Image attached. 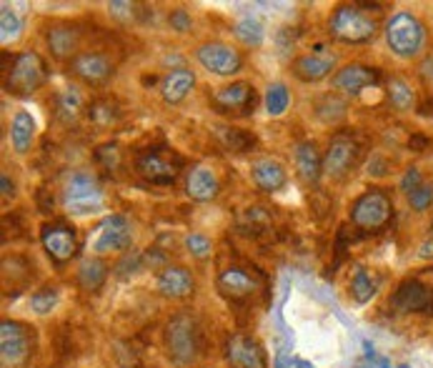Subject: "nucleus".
I'll list each match as a JSON object with an SVG mask.
<instances>
[{
  "mask_svg": "<svg viewBox=\"0 0 433 368\" xmlns=\"http://www.w3.org/2000/svg\"><path fill=\"white\" fill-rule=\"evenodd\" d=\"M165 348L176 368H191L201 358V331L191 314H178L168 321L165 328Z\"/></svg>",
  "mask_w": 433,
  "mask_h": 368,
  "instance_id": "obj_1",
  "label": "nucleus"
},
{
  "mask_svg": "<svg viewBox=\"0 0 433 368\" xmlns=\"http://www.w3.org/2000/svg\"><path fill=\"white\" fill-rule=\"evenodd\" d=\"M423 38H426L423 25L411 13H396L386 23V43L398 58H413V55L421 53Z\"/></svg>",
  "mask_w": 433,
  "mask_h": 368,
  "instance_id": "obj_2",
  "label": "nucleus"
},
{
  "mask_svg": "<svg viewBox=\"0 0 433 368\" xmlns=\"http://www.w3.org/2000/svg\"><path fill=\"white\" fill-rule=\"evenodd\" d=\"M35 348V331L20 321L0 324V361L6 368H18L30 358Z\"/></svg>",
  "mask_w": 433,
  "mask_h": 368,
  "instance_id": "obj_3",
  "label": "nucleus"
},
{
  "mask_svg": "<svg viewBox=\"0 0 433 368\" xmlns=\"http://www.w3.org/2000/svg\"><path fill=\"white\" fill-rule=\"evenodd\" d=\"M48 78V68H45L43 58L33 50L16 55L11 71L6 73V88L16 95H30L40 88Z\"/></svg>",
  "mask_w": 433,
  "mask_h": 368,
  "instance_id": "obj_4",
  "label": "nucleus"
},
{
  "mask_svg": "<svg viewBox=\"0 0 433 368\" xmlns=\"http://www.w3.org/2000/svg\"><path fill=\"white\" fill-rule=\"evenodd\" d=\"M63 206L73 215L98 213L103 208V191L90 173H73L63 188Z\"/></svg>",
  "mask_w": 433,
  "mask_h": 368,
  "instance_id": "obj_5",
  "label": "nucleus"
},
{
  "mask_svg": "<svg viewBox=\"0 0 433 368\" xmlns=\"http://www.w3.org/2000/svg\"><path fill=\"white\" fill-rule=\"evenodd\" d=\"M376 20L356 6H340L331 16V33L340 43H368L376 35Z\"/></svg>",
  "mask_w": 433,
  "mask_h": 368,
  "instance_id": "obj_6",
  "label": "nucleus"
},
{
  "mask_svg": "<svg viewBox=\"0 0 433 368\" xmlns=\"http://www.w3.org/2000/svg\"><path fill=\"white\" fill-rule=\"evenodd\" d=\"M391 213H393V203L384 191H368L358 198L351 208V220L358 228H366V231H376V228H384L388 223Z\"/></svg>",
  "mask_w": 433,
  "mask_h": 368,
  "instance_id": "obj_7",
  "label": "nucleus"
},
{
  "mask_svg": "<svg viewBox=\"0 0 433 368\" xmlns=\"http://www.w3.org/2000/svg\"><path fill=\"white\" fill-rule=\"evenodd\" d=\"M358 155H361V146L356 143V138L338 133L324 155V173L340 181L353 171V165L358 163Z\"/></svg>",
  "mask_w": 433,
  "mask_h": 368,
  "instance_id": "obj_8",
  "label": "nucleus"
},
{
  "mask_svg": "<svg viewBox=\"0 0 433 368\" xmlns=\"http://www.w3.org/2000/svg\"><path fill=\"white\" fill-rule=\"evenodd\" d=\"M133 243V228L131 220L121 213H113L100 220L95 228V238L90 243L95 253H110V251H128Z\"/></svg>",
  "mask_w": 433,
  "mask_h": 368,
  "instance_id": "obj_9",
  "label": "nucleus"
},
{
  "mask_svg": "<svg viewBox=\"0 0 433 368\" xmlns=\"http://www.w3.org/2000/svg\"><path fill=\"white\" fill-rule=\"evenodd\" d=\"M198 63L206 68L208 73H215V76H233L243 68V58L236 48H230L225 43H203L201 48L196 50Z\"/></svg>",
  "mask_w": 433,
  "mask_h": 368,
  "instance_id": "obj_10",
  "label": "nucleus"
},
{
  "mask_svg": "<svg viewBox=\"0 0 433 368\" xmlns=\"http://www.w3.org/2000/svg\"><path fill=\"white\" fill-rule=\"evenodd\" d=\"M136 171L138 176L153 183V186H173L178 176V160L170 163L160 150H148V153L138 155Z\"/></svg>",
  "mask_w": 433,
  "mask_h": 368,
  "instance_id": "obj_11",
  "label": "nucleus"
},
{
  "mask_svg": "<svg viewBox=\"0 0 433 368\" xmlns=\"http://www.w3.org/2000/svg\"><path fill=\"white\" fill-rule=\"evenodd\" d=\"M225 358L233 368H266L263 348L251 336L236 333L225 343Z\"/></svg>",
  "mask_w": 433,
  "mask_h": 368,
  "instance_id": "obj_12",
  "label": "nucleus"
},
{
  "mask_svg": "<svg viewBox=\"0 0 433 368\" xmlns=\"http://www.w3.org/2000/svg\"><path fill=\"white\" fill-rule=\"evenodd\" d=\"M71 73L88 85H103L113 76V63L103 53H78L71 61Z\"/></svg>",
  "mask_w": 433,
  "mask_h": 368,
  "instance_id": "obj_13",
  "label": "nucleus"
},
{
  "mask_svg": "<svg viewBox=\"0 0 433 368\" xmlns=\"http://www.w3.org/2000/svg\"><path fill=\"white\" fill-rule=\"evenodd\" d=\"M40 241H43V248L48 251V256L55 263H66V261H71L78 251L76 231L61 223L45 225L43 233H40Z\"/></svg>",
  "mask_w": 433,
  "mask_h": 368,
  "instance_id": "obj_14",
  "label": "nucleus"
},
{
  "mask_svg": "<svg viewBox=\"0 0 433 368\" xmlns=\"http://www.w3.org/2000/svg\"><path fill=\"white\" fill-rule=\"evenodd\" d=\"M213 105L220 113H243V116H248L256 108V90H253L251 83H233V85H225L213 95Z\"/></svg>",
  "mask_w": 433,
  "mask_h": 368,
  "instance_id": "obj_15",
  "label": "nucleus"
},
{
  "mask_svg": "<svg viewBox=\"0 0 433 368\" xmlns=\"http://www.w3.org/2000/svg\"><path fill=\"white\" fill-rule=\"evenodd\" d=\"M433 303V293L428 286H423L421 280L408 278L398 286V291L391 298V306L398 314H416V311H428Z\"/></svg>",
  "mask_w": 433,
  "mask_h": 368,
  "instance_id": "obj_16",
  "label": "nucleus"
},
{
  "mask_svg": "<svg viewBox=\"0 0 433 368\" xmlns=\"http://www.w3.org/2000/svg\"><path fill=\"white\" fill-rule=\"evenodd\" d=\"M376 83H379V71H376V68L358 66V63H351V66L340 68L333 76V88L340 90V93H348V95L361 93L363 88L376 85Z\"/></svg>",
  "mask_w": 433,
  "mask_h": 368,
  "instance_id": "obj_17",
  "label": "nucleus"
},
{
  "mask_svg": "<svg viewBox=\"0 0 433 368\" xmlns=\"http://www.w3.org/2000/svg\"><path fill=\"white\" fill-rule=\"evenodd\" d=\"M193 286H196V280H193L191 271L183 268V266H165L158 275V291H160V296H165V298L191 296Z\"/></svg>",
  "mask_w": 433,
  "mask_h": 368,
  "instance_id": "obj_18",
  "label": "nucleus"
},
{
  "mask_svg": "<svg viewBox=\"0 0 433 368\" xmlns=\"http://www.w3.org/2000/svg\"><path fill=\"white\" fill-rule=\"evenodd\" d=\"M220 191V183L215 178V173L206 165H193L191 171H188V178H186V193L193 198V201H213Z\"/></svg>",
  "mask_w": 433,
  "mask_h": 368,
  "instance_id": "obj_19",
  "label": "nucleus"
},
{
  "mask_svg": "<svg viewBox=\"0 0 433 368\" xmlns=\"http://www.w3.org/2000/svg\"><path fill=\"white\" fill-rule=\"evenodd\" d=\"M333 68H336V55H328V53H308V55H301L293 63V73L303 83L324 81Z\"/></svg>",
  "mask_w": 433,
  "mask_h": 368,
  "instance_id": "obj_20",
  "label": "nucleus"
},
{
  "mask_svg": "<svg viewBox=\"0 0 433 368\" xmlns=\"http://www.w3.org/2000/svg\"><path fill=\"white\" fill-rule=\"evenodd\" d=\"M256 288L258 283L243 268H225L218 275V291L230 301H243V298L253 296Z\"/></svg>",
  "mask_w": 433,
  "mask_h": 368,
  "instance_id": "obj_21",
  "label": "nucleus"
},
{
  "mask_svg": "<svg viewBox=\"0 0 433 368\" xmlns=\"http://www.w3.org/2000/svg\"><path fill=\"white\" fill-rule=\"evenodd\" d=\"M81 45V30H76L73 25H53L48 30V48L58 61L66 58H76V50Z\"/></svg>",
  "mask_w": 433,
  "mask_h": 368,
  "instance_id": "obj_22",
  "label": "nucleus"
},
{
  "mask_svg": "<svg viewBox=\"0 0 433 368\" xmlns=\"http://www.w3.org/2000/svg\"><path fill=\"white\" fill-rule=\"evenodd\" d=\"M253 181L261 191L275 193L285 186V168L275 158H258L253 163Z\"/></svg>",
  "mask_w": 433,
  "mask_h": 368,
  "instance_id": "obj_23",
  "label": "nucleus"
},
{
  "mask_svg": "<svg viewBox=\"0 0 433 368\" xmlns=\"http://www.w3.org/2000/svg\"><path fill=\"white\" fill-rule=\"evenodd\" d=\"M193 85H196L193 71H188V68H176V71H170L168 76L163 78L160 93H163L165 103H181V100L193 90Z\"/></svg>",
  "mask_w": 433,
  "mask_h": 368,
  "instance_id": "obj_24",
  "label": "nucleus"
},
{
  "mask_svg": "<svg viewBox=\"0 0 433 368\" xmlns=\"http://www.w3.org/2000/svg\"><path fill=\"white\" fill-rule=\"evenodd\" d=\"M296 168L298 176L306 183H316L324 173V158H321L316 143H301L296 148Z\"/></svg>",
  "mask_w": 433,
  "mask_h": 368,
  "instance_id": "obj_25",
  "label": "nucleus"
},
{
  "mask_svg": "<svg viewBox=\"0 0 433 368\" xmlns=\"http://www.w3.org/2000/svg\"><path fill=\"white\" fill-rule=\"evenodd\" d=\"M33 138H35L33 116L25 113V110H18L16 118H13V123H11V141H13L16 153H28L30 146H33Z\"/></svg>",
  "mask_w": 433,
  "mask_h": 368,
  "instance_id": "obj_26",
  "label": "nucleus"
},
{
  "mask_svg": "<svg viewBox=\"0 0 433 368\" xmlns=\"http://www.w3.org/2000/svg\"><path fill=\"white\" fill-rule=\"evenodd\" d=\"M105 275H108V266H105L103 261L85 259V261H81V266H78V286H81L83 291L95 293L103 288Z\"/></svg>",
  "mask_w": 433,
  "mask_h": 368,
  "instance_id": "obj_27",
  "label": "nucleus"
},
{
  "mask_svg": "<svg viewBox=\"0 0 433 368\" xmlns=\"http://www.w3.org/2000/svg\"><path fill=\"white\" fill-rule=\"evenodd\" d=\"M81 108H83V95L76 85H71V88L61 90V93L55 95V116H58L61 123H73L81 116Z\"/></svg>",
  "mask_w": 433,
  "mask_h": 368,
  "instance_id": "obj_28",
  "label": "nucleus"
},
{
  "mask_svg": "<svg viewBox=\"0 0 433 368\" xmlns=\"http://www.w3.org/2000/svg\"><path fill=\"white\" fill-rule=\"evenodd\" d=\"M215 136H218L220 146L225 150H233V153H246L256 146V138L251 133L241 131V128H215Z\"/></svg>",
  "mask_w": 433,
  "mask_h": 368,
  "instance_id": "obj_29",
  "label": "nucleus"
},
{
  "mask_svg": "<svg viewBox=\"0 0 433 368\" xmlns=\"http://www.w3.org/2000/svg\"><path fill=\"white\" fill-rule=\"evenodd\" d=\"M233 33H236V38L241 40L243 45H248V48H258L266 38L261 20H256V18H251V16L241 18V20L236 23V28H233Z\"/></svg>",
  "mask_w": 433,
  "mask_h": 368,
  "instance_id": "obj_30",
  "label": "nucleus"
},
{
  "mask_svg": "<svg viewBox=\"0 0 433 368\" xmlns=\"http://www.w3.org/2000/svg\"><path fill=\"white\" fill-rule=\"evenodd\" d=\"M288 105H291L288 88H285L283 83H271L268 88H266V110H268V116H283Z\"/></svg>",
  "mask_w": 433,
  "mask_h": 368,
  "instance_id": "obj_31",
  "label": "nucleus"
},
{
  "mask_svg": "<svg viewBox=\"0 0 433 368\" xmlns=\"http://www.w3.org/2000/svg\"><path fill=\"white\" fill-rule=\"evenodd\" d=\"M88 118L93 126L105 128V126H110V123L118 121V110H115V105L110 103L108 98H100L88 105Z\"/></svg>",
  "mask_w": 433,
  "mask_h": 368,
  "instance_id": "obj_32",
  "label": "nucleus"
},
{
  "mask_svg": "<svg viewBox=\"0 0 433 368\" xmlns=\"http://www.w3.org/2000/svg\"><path fill=\"white\" fill-rule=\"evenodd\" d=\"M351 296L356 298V303H368L376 296V280H373L363 268H356V273H353Z\"/></svg>",
  "mask_w": 433,
  "mask_h": 368,
  "instance_id": "obj_33",
  "label": "nucleus"
},
{
  "mask_svg": "<svg viewBox=\"0 0 433 368\" xmlns=\"http://www.w3.org/2000/svg\"><path fill=\"white\" fill-rule=\"evenodd\" d=\"M20 18L11 11L8 6H3L0 11V43L8 45V43H16L20 38Z\"/></svg>",
  "mask_w": 433,
  "mask_h": 368,
  "instance_id": "obj_34",
  "label": "nucleus"
},
{
  "mask_svg": "<svg viewBox=\"0 0 433 368\" xmlns=\"http://www.w3.org/2000/svg\"><path fill=\"white\" fill-rule=\"evenodd\" d=\"M388 98L398 110L413 108V90H411V85H408L406 81H401V78H391L388 81Z\"/></svg>",
  "mask_w": 433,
  "mask_h": 368,
  "instance_id": "obj_35",
  "label": "nucleus"
},
{
  "mask_svg": "<svg viewBox=\"0 0 433 368\" xmlns=\"http://www.w3.org/2000/svg\"><path fill=\"white\" fill-rule=\"evenodd\" d=\"M345 116V100L336 98V95H326L319 103V118L326 123H336Z\"/></svg>",
  "mask_w": 433,
  "mask_h": 368,
  "instance_id": "obj_36",
  "label": "nucleus"
},
{
  "mask_svg": "<svg viewBox=\"0 0 433 368\" xmlns=\"http://www.w3.org/2000/svg\"><path fill=\"white\" fill-rule=\"evenodd\" d=\"M55 303H58V291H55V288H40V291H35L33 296H30V308H33L38 316L50 314L55 308Z\"/></svg>",
  "mask_w": 433,
  "mask_h": 368,
  "instance_id": "obj_37",
  "label": "nucleus"
},
{
  "mask_svg": "<svg viewBox=\"0 0 433 368\" xmlns=\"http://www.w3.org/2000/svg\"><path fill=\"white\" fill-rule=\"evenodd\" d=\"M141 268H143V253L128 251L126 256H123V259L115 263V275L126 280V278H131V275H136Z\"/></svg>",
  "mask_w": 433,
  "mask_h": 368,
  "instance_id": "obj_38",
  "label": "nucleus"
},
{
  "mask_svg": "<svg viewBox=\"0 0 433 368\" xmlns=\"http://www.w3.org/2000/svg\"><path fill=\"white\" fill-rule=\"evenodd\" d=\"M95 160L103 163L108 171H115L118 163H121V150H118V146H115V143H105V146H100V148L95 150Z\"/></svg>",
  "mask_w": 433,
  "mask_h": 368,
  "instance_id": "obj_39",
  "label": "nucleus"
},
{
  "mask_svg": "<svg viewBox=\"0 0 433 368\" xmlns=\"http://www.w3.org/2000/svg\"><path fill=\"white\" fill-rule=\"evenodd\" d=\"M186 248L191 256H196V259H206V256H210V241L206 236H201V233H191V236H186Z\"/></svg>",
  "mask_w": 433,
  "mask_h": 368,
  "instance_id": "obj_40",
  "label": "nucleus"
},
{
  "mask_svg": "<svg viewBox=\"0 0 433 368\" xmlns=\"http://www.w3.org/2000/svg\"><path fill=\"white\" fill-rule=\"evenodd\" d=\"M408 201H411L413 210H426L428 206H431V201H433V188L431 186H418L416 191L408 196Z\"/></svg>",
  "mask_w": 433,
  "mask_h": 368,
  "instance_id": "obj_41",
  "label": "nucleus"
},
{
  "mask_svg": "<svg viewBox=\"0 0 433 368\" xmlns=\"http://www.w3.org/2000/svg\"><path fill=\"white\" fill-rule=\"evenodd\" d=\"M168 23L176 33H188V30H191V13H188L186 8H176V11L168 16Z\"/></svg>",
  "mask_w": 433,
  "mask_h": 368,
  "instance_id": "obj_42",
  "label": "nucleus"
},
{
  "mask_svg": "<svg viewBox=\"0 0 433 368\" xmlns=\"http://www.w3.org/2000/svg\"><path fill=\"white\" fill-rule=\"evenodd\" d=\"M108 11H110V16H113V18H118V20H123V23L133 20V18L138 16V11H136V3H110V6H108Z\"/></svg>",
  "mask_w": 433,
  "mask_h": 368,
  "instance_id": "obj_43",
  "label": "nucleus"
},
{
  "mask_svg": "<svg viewBox=\"0 0 433 368\" xmlns=\"http://www.w3.org/2000/svg\"><path fill=\"white\" fill-rule=\"evenodd\" d=\"M418 186H421V173H418V168H408L406 176L401 178V191H406L411 196Z\"/></svg>",
  "mask_w": 433,
  "mask_h": 368,
  "instance_id": "obj_44",
  "label": "nucleus"
},
{
  "mask_svg": "<svg viewBox=\"0 0 433 368\" xmlns=\"http://www.w3.org/2000/svg\"><path fill=\"white\" fill-rule=\"evenodd\" d=\"M163 261H165V253L160 251V248H148V251L143 253V266L155 268V266H160Z\"/></svg>",
  "mask_w": 433,
  "mask_h": 368,
  "instance_id": "obj_45",
  "label": "nucleus"
},
{
  "mask_svg": "<svg viewBox=\"0 0 433 368\" xmlns=\"http://www.w3.org/2000/svg\"><path fill=\"white\" fill-rule=\"evenodd\" d=\"M0 186H3V198H13L16 196V191H13V181L11 178H8V173H3V176H0Z\"/></svg>",
  "mask_w": 433,
  "mask_h": 368,
  "instance_id": "obj_46",
  "label": "nucleus"
},
{
  "mask_svg": "<svg viewBox=\"0 0 433 368\" xmlns=\"http://www.w3.org/2000/svg\"><path fill=\"white\" fill-rule=\"evenodd\" d=\"M421 256H423V259H433V243H423Z\"/></svg>",
  "mask_w": 433,
  "mask_h": 368,
  "instance_id": "obj_47",
  "label": "nucleus"
},
{
  "mask_svg": "<svg viewBox=\"0 0 433 368\" xmlns=\"http://www.w3.org/2000/svg\"><path fill=\"white\" fill-rule=\"evenodd\" d=\"M285 361H288V356H285V353L280 351L278 358H275V368H285Z\"/></svg>",
  "mask_w": 433,
  "mask_h": 368,
  "instance_id": "obj_48",
  "label": "nucleus"
},
{
  "mask_svg": "<svg viewBox=\"0 0 433 368\" xmlns=\"http://www.w3.org/2000/svg\"><path fill=\"white\" fill-rule=\"evenodd\" d=\"M296 363V368H313V363H308V361H301V358H298V361H293Z\"/></svg>",
  "mask_w": 433,
  "mask_h": 368,
  "instance_id": "obj_49",
  "label": "nucleus"
},
{
  "mask_svg": "<svg viewBox=\"0 0 433 368\" xmlns=\"http://www.w3.org/2000/svg\"><path fill=\"white\" fill-rule=\"evenodd\" d=\"M379 368H391V363L386 358H379Z\"/></svg>",
  "mask_w": 433,
  "mask_h": 368,
  "instance_id": "obj_50",
  "label": "nucleus"
},
{
  "mask_svg": "<svg viewBox=\"0 0 433 368\" xmlns=\"http://www.w3.org/2000/svg\"><path fill=\"white\" fill-rule=\"evenodd\" d=\"M398 368H411V366H398Z\"/></svg>",
  "mask_w": 433,
  "mask_h": 368,
  "instance_id": "obj_51",
  "label": "nucleus"
}]
</instances>
